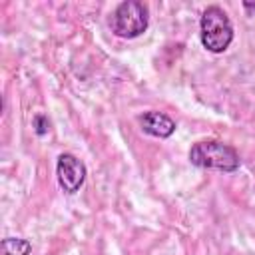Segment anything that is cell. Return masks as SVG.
<instances>
[{
    "instance_id": "1",
    "label": "cell",
    "mask_w": 255,
    "mask_h": 255,
    "mask_svg": "<svg viewBox=\"0 0 255 255\" xmlns=\"http://www.w3.org/2000/svg\"><path fill=\"white\" fill-rule=\"evenodd\" d=\"M189 161L203 169H219V171L231 173L239 167L241 157L235 147L219 139H201L191 145Z\"/></svg>"
},
{
    "instance_id": "2",
    "label": "cell",
    "mask_w": 255,
    "mask_h": 255,
    "mask_svg": "<svg viewBox=\"0 0 255 255\" xmlns=\"http://www.w3.org/2000/svg\"><path fill=\"white\" fill-rule=\"evenodd\" d=\"M199 38L207 52L221 54L233 42V24L223 8L207 6L199 20Z\"/></svg>"
},
{
    "instance_id": "3",
    "label": "cell",
    "mask_w": 255,
    "mask_h": 255,
    "mask_svg": "<svg viewBox=\"0 0 255 255\" xmlns=\"http://www.w3.org/2000/svg\"><path fill=\"white\" fill-rule=\"evenodd\" d=\"M147 24H149V10L143 2L137 0H126L118 4V8L110 18L112 32L128 40L141 36L147 30Z\"/></svg>"
},
{
    "instance_id": "4",
    "label": "cell",
    "mask_w": 255,
    "mask_h": 255,
    "mask_svg": "<svg viewBox=\"0 0 255 255\" xmlns=\"http://www.w3.org/2000/svg\"><path fill=\"white\" fill-rule=\"evenodd\" d=\"M56 175L66 193H76L86 181V165L74 153H60L56 161Z\"/></svg>"
},
{
    "instance_id": "5",
    "label": "cell",
    "mask_w": 255,
    "mask_h": 255,
    "mask_svg": "<svg viewBox=\"0 0 255 255\" xmlns=\"http://www.w3.org/2000/svg\"><path fill=\"white\" fill-rule=\"evenodd\" d=\"M137 122H139L141 129L153 137L165 139L175 131V122L163 112H155V110L143 112L141 116H137Z\"/></svg>"
},
{
    "instance_id": "6",
    "label": "cell",
    "mask_w": 255,
    "mask_h": 255,
    "mask_svg": "<svg viewBox=\"0 0 255 255\" xmlns=\"http://www.w3.org/2000/svg\"><path fill=\"white\" fill-rule=\"evenodd\" d=\"M32 243L22 237H6L2 239V255H30Z\"/></svg>"
},
{
    "instance_id": "7",
    "label": "cell",
    "mask_w": 255,
    "mask_h": 255,
    "mask_svg": "<svg viewBox=\"0 0 255 255\" xmlns=\"http://www.w3.org/2000/svg\"><path fill=\"white\" fill-rule=\"evenodd\" d=\"M34 129H36L38 135H46V133H48L50 122H48V118H46L44 114H36V116H34Z\"/></svg>"
},
{
    "instance_id": "8",
    "label": "cell",
    "mask_w": 255,
    "mask_h": 255,
    "mask_svg": "<svg viewBox=\"0 0 255 255\" xmlns=\"http://www.w3.org/2000/svg\"><path fill=\"white\" fill-rule=\"evenodd\" d=\"M243 8H247V10H255V4H253V2H243Z\"/></svg>"
}]
</instances>
